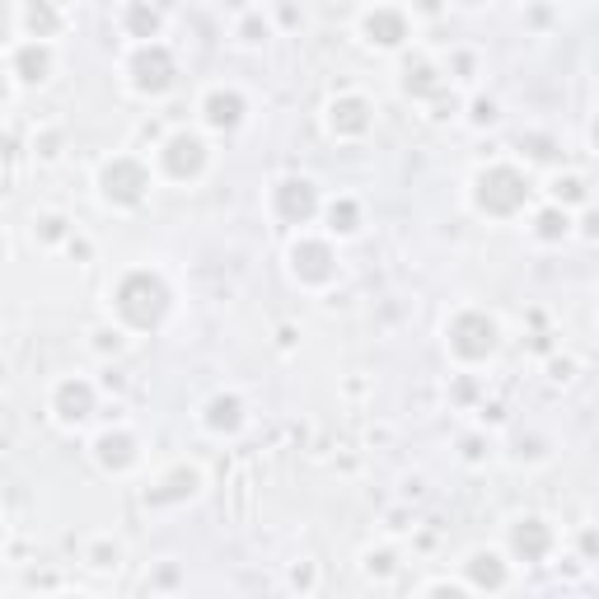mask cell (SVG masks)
Masks as SVG:
<instances>
[{"label":"cell","instance_id":"d4e9b609","mask_svg":"<svg viewBox=\"0 0 599 599\" xmlns=\"http://www.w3.org/2000/svg\"><path fill=\"white\" fill-rule=\"evenodd\" d=\"M10 24H14V14H10V0H0V47L10 43Z\"/></svg>","mask_w":599,"mask_h":599},{"label":"cell","instance_id":"8fae6325","mask_svg":"<svg viewBox=\"0 0 599 599\" xmlns=\"http://www.w3.org/2000/svg\"><path fill=\"white\" fill-rule=\"evenodd\" d=\"M94 460L103 473H132L140 464V445L132 431H103L94 440Z\"/></svg>","mask_w":599,"mask_h":599},{"label":"cell","instance_id":"8992f818","mask_svg":"<svg viewBox=\"0 0 599 599\" xmlns=\"http://www.w3.org/2000/svg\"><path fill=\"white\" fill-rule=\"evenodd\" d=\"M132 90L136 94H150V99H160V94H169L173 90V57H169V47L165 43H140L136 52H132Z\"/></svg>","mask_w":599,"mask_h":599},{"label":"cell","instance_id":"cb8c5ba5","mask_svg":"<svg viewBox=\"0 0 599 599\" xmlns=\"http://www.w3.org/2000/svg\"><path fill=\"white\" fill-rule=\"evenodd\" d=\"M557 202H586V183H580V179H557Z\"/></svg>","mask_w":599,"mask_h":599},{"label":"cell","instance_id":"7a4b0ae2","mask_svg":"<svg viewBox=\"0 0 599 599\" xmlns=\"http://www.w3.org/2000/svg\"><path fill=\"white\" fill-rule=\"evenodd\" d=\"M530 192H534L530 179H524L516 165H487V169H478V179H473V206L491 221H510L530 206Z\"/></svg>","mask_w":599,"mask_h":599},{"label":"cell","instance_id":"6da1fadb","mask_svg":"<svg viewBox=\"0 0 599 599\" xmlns=\"http://www.w3.org/2000/svg\"><path fill=\"white\" fill-rule=\"evenodd\" d=\"M169 305H173V295L165 286V276L150 268H132L113 286V314H117V324L132 332H155L165 324Z\"/></svg>","mask_w":599,"mask_h":599},{"label":"cell","instance_id":"5b68a950","mask_svg":"<svg viewBox=\"0 0 599 599\" xmlns=\"http://www.w3.org/2000/svg\"><path fill=\"white\" fill-rule=\"evenodd\" d=\"M206 165H211V150L197 132H173L160 146V169L173 183H197L206 173Z\"/></svg>","mask_w":599,"mask_h":599},{"label":"cell","instance_id":"9c48e42d","mask_svg":"<svg viewBox=\"0 0 599 599\" xmlns=\"http://www.w3.org/2000/svg\"><path fill=\"white\" fill-rule=\"evenodd\" d=\"M314 211H319V192H314L309 179H281L272 188V216L276 221L305 225V221H314Z\"/></svg>","mask_w":599,"mask_h":599},{"label":"cell","instance_id":"ba28073f","mask_svg":"<svg viewBox=\"0 0 599 599\" xmlns=\"http://www.w3.org/2000/svg\"><path fill=\"white\" fill-rule=\"evenodd\" d=\"M361 38L380 52H394L412 38V20L398 5H375V10L361 14Z\"/></svg>","mask_w":599,"mask_h":599},{"label":"cell","instance_id":"3957f363","mask_svg":"<svg viewBox=\"0 0 599 599\" xmlns=\"http://www.w3.org/2000/svg\"><path fill=\"white\" fill-rule=\"evenodd\" d=\"M445 347H450V357L454 361H464V365H483L497 357V347H501V328L491 314L483 309H460L450 319L445 328Z\"/></svg>","mask_w":599,"mask_h":599},{"label":"cell","instance_id":"484cf974","mask_svg":"<svg viewBox=\"0 0 599 599\" xmlns=\"http://www.w3.org/2000/svg\"><path fill=\"white\" fill-rule=\"evenodd\" d=\"M5 94H10V84H5V76H0V103H5Z\"/></svg>","mask_w":599,"mask_h":599},{"label":"cell","instance_id":"2e32d148","mask_svg":"<svg viewBox=\"0 0 599 599\" xmlns=\"http://www.w3.org/2000/svg\"><path fill=\"white\" fill-rule=\"evenodd\" d=\"M464 572H468V580H473V590H506V562L497 557V553H473L468 562H464Z\"/></svg>","mask_w":599,"mask_h":599},{"label":"cell","instance_id":"44dd1931","mask_svg":"<svg viewBox=\"0 0 599 599\" xmlns=\"http://www.w3.org/2000/svg\"><path fill=\"white\" fill-rule=\"evenodd\" d=\"M567 235V211H543L539 216V239H562Z\"/></svg>","mask_w":599,"mask_h":599},{"label":"cell","instance_id":"52a82bcc","mask_svg":"<svg viewBox=\"0 0 599 599\" xmlns=\"http://www.w3.org/2000/svg\"><path fill=\"white\" fill-rule=\"evenodd\" d=\"M291 272L300 286H328V281L338 276V253H332L328 239H295Z\"/></svg>","mask_w":599,"mask_h":599},{"label":"cell","instance_id":"ac0fdd59","mask_svg":"<svg viewBox=\"0 0 599 599\" xmlns=\"http://www.w3.org/2000/svg\"><path fill=\"white\" fill-rule=\"evenodd\" d=\"M197 483H202V478H197V468L179 464L160 487L150 491V501H183V497H192V491H197Z\"/></svg>","mask_w":599,"mask_h":599},{"label":"cell","instance_id":"9a60e30c","mask_svg":"<svg viewBox=\"0 0 599 599\" xmlns=\"http://www.w3.org/2000/svg\"><path fill=\"white\" fill-rule=\"evenodd\" d=\"M14 76H20L24 84H43L52 76V47L43 38L24 43L20 52H14Z\"/></svg>","mask_w":599,"mask_h":599},{"label":"cell","instance_id":"30bf717a","mask_svg":"<svg viewBox=\"0 0 599 599\" xmlns=\"http://www.w3.org/2000/svg\"><path fill=\"white\" fill-rule=\"evenodd\" d=\"M370 127H375V109H370V99L361 94H338L328 103V132L338 140H361Z\"/></svg>","mask_w":599,"mask_h":599},{"label":"cell","instance_id":"7402d4cb","mask_svg":"<svg viewBox=\"0 0 599 599\" xmlns=\"http://www.w3.org/2000/svg\"><path fill=\"white\" fill-rule=\"evenodd\" d=\"M332 230H338V235H351V230H357V206H351V202L332 206Z\"/></svg>","mask_w":599,"mask_h":599},{"label":"cell","instance_id":"ffe728a7","mask_svg":"<svg viewBox=\"0 0 599 599\" xmlns=\"http://www.w3.org/2000/svg\"><path fill=\"white\" fill-rule=\"evenodd\" d=\"M24 24H29V33H33V38H43V43H47L52 33L61 29V14L52 10L47 0H29V10H24Z\"/></svg>","mask_w":599,"mask_h":599},{"label":"cell","instance_id":"5bb4252c","mask_svg":"<svg viewBox=\"0 0 599 599\" xmlns=\"http://www.w3.org/2000/svg\"><path fill=\"white\" fill-rule=\"evenodd\" d=\"M202 117H206V127H216V132H235L244 122V94L239 90H211L202 99Z\"/></svg>","mask_w":599,"mask_h":599},{"label":"cell","instance_id":"4fadbf2b","mask_svg":"<svg viewBox=\"0 0 599 599\" xmlns=\"http://www.w3.org/2000/svg\"><path fill=\"white\" fill-rule=\"evenodd\" d=\"M510 549H516V557H524V562H543L553 553V530L539 516L516 520L510 524Z\"/></svg>","mask_w":599,"mask_h":599},{"label":"cell","instance_id":"e0dca14e","mask_svg":"<svg viewBox=\"0 0 599 599\" xmlns=\"http://www.w3.org/2000/svg\"><path fill=\"white\" fill-rule=\"evenodd\" d=\"M206 427H211V431H239V427H244V403L230 398V394L211 398V403H206Z\"/></svg>","mask_w":599,"mask_h":599},{"label":"cell","instance_id":"d6986e66","mask_svg":"<svg viewBox=\"0 0 599 599\" xmlns=\"http://www.w3.org/2000/svg\"><path fill=\"white\" fill-rule=\"evenodd\" d=\"M403 94H412V99H431V94H440L436 66H431V61H417V66L403 70Z\"/></svg>","mask_w":599,"mask_h":599},{"label":"cell","instance_id":"277c9868","mask_svg":"<svg viewBox=\"0 0 599 599\" xmlns=\"http://www.w3.org/2000/svg\"><path fill=\"white\" fill-rule=\"evenodd\" d=\"M146 192H150V169L140 165L136 155H113V160L99 169V197L117 211L140 206Z\"/></svg>","mask_w":599,"mask_h":599},{"label":"cell","instance_id":"603a6c76","mask_svg":"<svg viewBox=\"0 0 599 599\" xmlns=\"http://www.w3.org/2000/svg\"><path fill=\"white\" fill-rule=\"evenodd\" d=\"M127 24H132V29H140V33H146V38H150L155 29H160V20H155V14H150L146 5H132V10H127Z\"/></svg>","mask_w":599,"mask_h":599},{"label":"cell","instance_id":"7c38bea8","mask_svg":"<svg viewBox=\"0 0 599 599\" xmlns=\"http://www.w3.org/2000/svg\"><path fill=\"white\" fill-rule=\"evenodd\" d=\"M52 412H57V421H66V427H76V421L94 412V389L84 380H61L57 389H52Z\"/></svg>","mask_w":599,"mask_h":599}]
</instances>
